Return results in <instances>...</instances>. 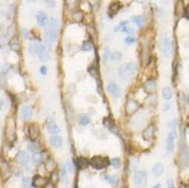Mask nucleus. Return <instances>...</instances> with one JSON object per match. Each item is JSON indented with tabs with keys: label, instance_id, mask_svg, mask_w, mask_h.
I'll use <instances>...</instances> for the list:
<instances>
[{
	"label": "nucleus",
	"instance_id": "58836bf2",
	"mask_svg": "<svg viewBox=\"0 0 189 188\" xmlns=\"http://www.w3.org/2000/svg\"><path fill=\"white\" fill-rule=\"evenodd\" d=\"M111 164H112V165L115 167V168H119L121 166L120 160H119V159H117V158L113 159L112 160H111Z\"/></svg>",
	"mask_w": 189,
	"mask_h": 188
},
{
	"label": "nucleus",
	"instance_id": "79ce46f5",
	"mask_svg": "<svg viewBox=\"0 0 189 188\" xmlns=\"http://www.w3.org/2000/svg\"><path fill=\"white\" fill-rule=\"evenodd\" d=\"M136 42V39L134 38L133 37V36H128V37L125 38V42L127 44H134Z\"/></svg>",
	"mask_w": 189,
	"mask_h": 188
},
{
	"label": "nucleus",
	"instance_id": "72a5a7b5",
	"mask_svg": "<svg viewBox=\"0 0 189 188\" xmlns=\"http://www.w3.org/2000/svg\"><path fill=\"white\" fill-rule=\"evenodd\" d=\"M82 48L84 51H91L93 49V45L90 42H88V41H87V42H85L83 43Z\"/></svg>",
	"mask_w": 189,
	"mask_h": 188
},
{
	"label": "nucleus",
	"instance_id": "5fc2aeb1",
	"mask_svg": "<svg viewBox=\"0 0 189 188\" xmlns=\"http://www.w3.org/2000/svg\"><path fill=\"white\" fill-rule=\"evenodd\" d=\"M188 102H189V96H188Z\"/></svg>",
	"mask_w": 189,
	"mask_h": 188
},
{
	"label": "nucleus",
	"instance_id": "a211bd4d",
	"mask_svg": "<svg viewBox=\"0 0 189 188\" xmlns=\"http://www.w3.org/2000/svg\"><path fill=\"white\" fill-rule=\"evenodd\" d=\"M50 144L55 148H59V147L62 146V138L61 136H57V135H54L51 136L49 138Z\"/></svg>",
	"mask_w": 189,
	"mask_h": 188
},
{
	"label": "nucleus",
	"instance_id": "6ab92c4d",
	"mask_svg": "<svg viewBox=\"0 0 189 188\" xmlns=\"http://www.w3.org/2000/svg\"><path fill=\"white\" fill-rule=\"evenodd\" d=\"M118 73H119L120 78L123 79V80L125 81L128 80L129 78V76H131L129 73V71L126 69L125 65H121V66H119V68H118Z\"/></svg>",
	"mask_w": 189,
	"mask_h": 188
},
{
	"label": "nucleus",
	"instance_id": "49530a36",
	"mask_svg": "<svg viewBox=\"0 0 189 188\" xmlns=\"http://www.w3.org/2000/svg\"><path fill=\"white\" fill-rule=\"evenodd\" d=\"M168 188H175L174 180H173L172 179H168Z\"/></svg>",
	"mask_w": 189,
	"mask_h": 188
},
{
	"label": "nucleus",
	"instance_id": "f3484780",
	"mask_svg": "<svg viewBox=\"0 0 189 188\" xmlns=\"http://www.w3.org/2000/svg\"><path fill=\"white\" fill-rule=\"evenodd\" d=\"M164 172V166L162 163H156L152 167V173L155 177H160Z\"/></svg>",
	"mask_w": 189,
	"mask_h": 188
},
{
	"label": "nucleus",
	"instance_id": "5701e85b",
	"mask_svg": "<svg viewBox=\"0 0 189 188\" xmlns=\"http://www.w3.org/2000/svg\"><path fill=\"white\" fill-rule=\"evenodd\" d=\"M125 67H126V69L128 70V71H129L130 75H131V76L134 75L137 71V65H136L135 63L133 62H128L127 64H125Z\"/></svg>",
	"mask_w": 189,
	"mask_h": 188
},
{
	"label": "nucleus",
	"instance_id": "c03bdc74",
	"mask_svg": "<svg viewBox=\"0 0 189 188\" xmlns=\"http://www.w3.org/2000/svg\"><path fill=\"white\" fill-rule=\"evenodd\" d=\"M176 125H177V121H176V119H173L169 122V124H168V127H169V128H171V130H174L176 128Z\"/></svg>",
	"mask_w": 189,
	"mask_h": 188
},
{
	"label": "nucleus",
	"instance_id": "f257e3e1",
	"mask_svg": "<svg viewBox=\"0 0 189 188\" xmlns=\"http://www.w3.org/2000/svg\"><path fill=\"white\" fill-rule=\"evenodd\" d=\"M60 28V23L58 19L52 18L48 24L45 31V42L48 48H51L53 44L56 40V36Z\"/></svg>",
	"mask_w": 189,
	"mask_h": 188
},
{
	"label": "nucleus",
	"instance_id": "e433bc0d",
	"mask_svg": "<svg viewBox=\"0 0 189 188\" xmlns=\"http://www.w3.org/2000/svg\"><path fill=\"white\" fill-rule=\"evenodd\" d=\"M88 71L93 77H97V75H98V71H97V69L94 66H91L89 67L88 69Z\"/></svg>",
	"mask_w": 189,
	"mask_h": 188
},
{
	"label": "nucleus",
	"instance_id": "2eb2a0df",
	"mask_svg": "<svg viewBox=\"0 0 189 188\" xmlns=\"http://www.w3.org/2000/svg\"><path fill=\"white\" fill-rule=\"evenodd\" d=\"M47 129L49 133L53 135H56L60 132V127L57 125V124L54 121H50L47 124Z\"/></svg>",
	"mask_w": 189,
	"mask_h": 188
},
{
	"label": "nucleus",
	"instance_id": "f704fd0d",
	"mask_svg": "<svg viewBox=\"0 0 189 188\" xmlns=\"http://www.w3.org/2000/svg\"><path fill=\"white\" fill-rule=\"evenodd\" d=\"M111 58L113 61H117V60H120L122 58V54L121 53L118 52V51H115L111 54Z\"/></svg>",
	"mask_w": 189,
	"mask_h": 188
},
{
	"label": "nucleus",
	"instance_id": "4be33fe9",
	"mask_svg": "<svg viewBox=\"0 0 189 188\" xmlns=\"http://www.w3.org/2000/svg\"><path fill=\"white\" fill-rule=\"evenodd\" d=\"M56 167V163L53 159H48L45 164V170L48 172L53 173Z\"/></svg>",
	"mask_w": 189,
	"mask_h": 188
},
{
	"label": "nucleus",
	"instance_id": "603ef678",
	"mask_svg": "<svg viewBox=\"0 0 189 188\" xmlns=\"http://www.w3.org/2000/svg\"><path fill=\"white\" fill-rule=\"evenodd\" d=\"M152 188H161V185H160V184H157V185H154Z\"/></svg>",
	"mask_w": 189,
	"mask_h": 188
},
{
	"label": "nucleus",
	"instance_id": "7c9ffc66",
	"mask_svg": "<svg viewBox=\"0 0 189 188\" xmlns=\"http://www.w3.org/2000/svg\"><path fill=\"white\" fill-rule=\"evenodd\" d=\"M28 149L30 151V152L36 153L37 152V150H39V146L38 144L34 142H30L28 144Z\"/></svg>",
	"mask_w": 189,
	"mask_h": 188
},
{
	"label": "nucleus",
	"instance_id": "09e8293b",
	"mask_svg": "<svg viewBox=\"0 0 189 188\" xmlns=\"http://www.w3.org/2000/svg\"><path fill=\"white\" fill-rule=\"evenodd\" d=\"M10 68L9 65L8 64H4V65L2 66V73H4V71L5 70V72H7V71H8Z\"/></svg>",
	"mask_w": 189,
	"mask_h": 188
},
{
	"label": "nucleus",
	"instance_id": "7ed1b4c3",
	"mask_svg": "<svg viewBox=\"0 0 189 188\" xmlns=\"http://www.w3.org/2000/svg\"><path fill=\"white\" fill-rule=\"evenodd\" d=\"M134 183L137 188H143L148 181V173L145 170L137 171L134 173L133 178Z\"/></svg>",
	"mask_w": 189,
	"mask_h": 188
},
{
	"label": "nucleus",
	"instance_id": "9b49d317",
	"mask_svg": "<svg viewBox=\"0 0 189 188\" xmlns=\"http://www.w3.org/2000/svg\"><path fill=\"white\" fill-rule=\"evenodd\" d=\"M36 22L39 27H45L47 24H48V15L43 11H39L36 15Z\"/></svg>",
	"mask_w": 189,
	"mask_h": 188
},
{
	"label": "nucleus",
	"instance_id": "ddd939ff",
	"mask_svg": "<svg viewBox=\"0 0 189 188\" xmlns=\"http://www.w3.org/2000/svg\"><path fill=\"white\" fill-rule=\"evenodd\" d=\"M20 116L24 120L30 119L33 116V110L28 106H23L20 110Z\"/></svg>",
	"mask_w": 189,
	"mask_h": 188
},
{
	"label": "nucleus",
	"instance_id": "de8ad7c7",
	"mask_svg": "<svg viewBox=\"0 0 189 188\" xmlns=\"http://www.w3.org/2000/svg\"><path fill=\"white\" fill-rule=\"evenodd\" d=\"M40 70V73H42V75H46L47 73H48V69H47V67L45 66H42L41 67H40L39 69Z\"/></svg>",
	"mask_w": 189,
	"mask_h": 188
},
{
	"label": "nucleus",
	"instance_id": "cd10ccee",
	"mask_svg": "<svg viewBox=\"0 0 189 188\" xmlns=\"http://www.w3.org/2000/svg\"><path fill=\"white\" fill-rule=\"evenodd\" d=\"M40 43H39V42H31V43L29 45V52L30 54L34 55V54H37V51L39 49V47Z\"/></svg>",
	"mask_w": 189,
	"mask_h": 188
},
{
	"label": "nucleus",
	"instance_id": "a878e982",
	"mask_svg": "<svg viewBox=\"0 0 189 188\" xmlns=\"http://www.w3.org/2000/svg\"><path fill=\"white\" fill-rule=\"evenodd\" d=\"M90 121V117L87 114H81L80 118H79V124L82 126H85L88 124Z\"/></svg>",
	"mask_w": 189,
	"mask_h": 188
},
{
	"label": "nucleus",
	"instance_id": "ea45409f",
	"mask_svg": "<svg viewBox=\"0 0 189 188\" xmlns=\"http://www.w3.org/2000/svg\"><path fill=\"white\" fill-rule=\"evenodd\" d=\"M45 2L48 8H54L56 7V0H45Z\"/></svg>",
	"mask_w": 189,
	"mask_h": 188
},
{
	"label": "nucleus",
	"instance_id": "aec40b11",
	"mask_svg": "<svg viewBox=\"0 0 189 188\" xmlns=\"http://www.w3.org/2000/svg\"><path fill=\"white\" fill-rule=\"evenodd\" d=\"M89 161L86 158L84 157H80L76 159V166L79 169H85L88 166Z\"/></svg>",
	"mask_w": 189,
	"mask_h": 188
},
{
	"label": "nucleus",
	"instance_id": "473e14b6",
	"mask_svg": "<svg viewBox=\"0 0 189 188\" xmlns=\"http://www.w3.org/2000/svg\"><path fill=\"white\" fill-rule=\"evenodd\" d=\"M119 8H120V4L119 3H115L112 4L110 7V12H111L113 14H115L119 11Z\"/></svg>",
	"mask_w": 189,
	"mask_h": 188
},
{
	"label": "nucleus",
	"instance_id": "423d86ee",
	"mask_svg": "<svg viewBox=\"0 0 189 188\" xmlns=\"http://www.w3.org/2000/svg\"><path fill=\"white\" fill-rule=\"evenodd\" d=\"M48 183L49 181L48 179L39 175H36L34 178L32 185L35 188H44L48 185Z\"/></svg>",
	"mask_w": 189,
	"mask_h": 188
},
{
	"label": "nucleus",
	"instance_id": "412c9836",
	"mask_svg": "<svg viewBox=\"0 0 189 188\" xmlns=\"http://www.w3.org/2000/svg\"><path fill=\"white\" fill-rule=\"evenodd\" d=\"M131 20L134 22V23L139 28H143L145 23V19L143 16H132Z\"/></svg>",
	"mask_w": 189,
	"mask_h": 188
},
{
	"label": "nucleus",
	"instance_id": "4c0bfd02",
	"mask_svg": "<svg viewBox=\"0 0 189 188\" xmlns=\"http://www.w3.org/2000/svg\"><path fill=\"white\" fill-rule=\"evenodd\" d=\"M22 186L23 188H30L29 183H30V179L28 177L23 178L22 181Z\"/></svg>",
	"mask_w": 189,
	"mask_h": 188
},
{
	"label": "nucleus",
	"instance_id": "2f4dec72",
	"mask_svg": "<svg viewBox=\"0 0 189 188\" xmlns=\"http://www.w3.org/2000/svg\"><path fill=\"white\" fill-rule=\"evenodd\" d=\"M11 48L12 50L15 51V52H18V51L19 50V44L17 39H14L11 41Z\"/></svg>",
	"mask_w": 189,
	"mask_h": 188
},
{
	"label": "nucleus",
	"instance_id": "b1692460",
	"mask_svg": "<svg viewBox=\"0 0 189 188\" xmlns=\"http://www.w3.org/2000/svg\"><path fill=\"white\" fill-rule=\"evenodd\" d=\"M162 97L165 100H169L172 98L173 97V91L172 90L168 87H165L162 89Z\"/></svg>",
	"mask_w": 189,
	"mask_h": 188
},
{
	"label": "nucleus",
	"instance_id": "f8f14e48",
	"mask_svg": "<svg viewBox=\"0 0 189 188\" xmlns=\"http://www.w3.org/2000/svg\"><path fill=\"white\" fill-rule=\"evenodd\" d=\"M107 91L112 97L115 98L119 97L121 96V89L113 83H110L107 85Z\"/></svg>",
	"mask_w": 189,
	"mask_h": 188
},
{
	"label": "nucleus",
	"instance_id": "f03ea898",
	"mask_svg": "<svg viewBox=\"0 0 189 188\" xmlns=\"http://www.w3.org/2000/svg\"><path fill=\"white\" fill-rule=\"evenodd\" d=\"M158 48L160 52L164 55L165 56L168 57L171 53V45L170 40L167 35L165 34H161L160 36L159 41H158Z\"/></svg>",
	"mask_w": 189,
	"mask_h": 188
},
{
	"label": "nucleus",
	"instance_id": "4468645a",
	"mask_svg": "<svg viewBox=\"0 0 189 188\" xmlns=\"http://www.w3.org/2000/svg\"><path fill=\"white\" fill-rule=\"evenodd\" d=\"M189 159V149L186 146H184L183 148L181 149L180 153V161L182 163V165L186 166L188 164V161Z\"/></svg>",
	"mask_w": 189,
	"mask_h": 188
},
{
	"label": "nucleus",
	"instance_id": "0eeeda50",
	"mask_svg": "<svg viewBox=\"0 0 189 188\" xmlns=\"http://www.w3.org/2000/svg\"><path fill=\"white\" fill-rule=\"evenodd\" d=\"M176 134L174 131H171L168 133L166 139V151L168 153H172L174 150V141L176 139Z\"/></svg>",
	"mask_w": 189,
	"mask_h": 188
},
{
	"label": "nucleus",
	"instance_id": "8fccbe9b",
	"mask_svg": "<svg viewBox=\"0 0 189 188\" xmlns=\"http://www.w3.org/2000/svg\"><path fill=\"white\" fill-rule=\"evenodd\" d=\"M170 108H171V105H170V104L166 103V104H165V105H164L163 109H162V110H163L164 112H167L168 110L170 109Z\"/></svg>",
	"mask_w": 189,
	"mask_h": 188
},
{
	"label": "nucleus",
	"instance_id": "864d4df0",
	"mask_svg": "<svg viewBox=\"0 0 189 188\" xmlns=\"http://www.w3.org/2000/svg\"><path fill=\"white\" fill-rule=\"evenodd\" d=\"M27 1L29 2V3H34V2H35L36 0H27Z\"/></svg>",
	"mask_w": 189,
	"mask_h": 188
},
{
	"label": "nucleus",
	"instance_id": "1a4fd4ad",
	"mask_svg": "<svg viewBox=\"0 0 189 188\" xmlns=\"http://www.w3.org/2000/svg\"><path fill=\"white\" fill-rule=\"evenodd\" d=\"M154 133H155V127H154V124H149L143 130L142 136H143V139L146 141V142H150V141L153 139Z\"/></svg>",
	"mask_w": 189,
	"mask_h": 188
},
{
	"label": "nucleus",
	"instance_id": "c9c22d12",
	"mask_svg": "<svg viewBox=\"0 0 189 188\" xmlns=\"http://www.w3.org/2000/svg\"><path fill=\"white\" fill-rule=\"evenodd\" d=\"M105 179L108 181V183L111 184V185H115L117 182V178H115L114 176H109V175H106V176H105Z\"/></svg>",
	"mask_w": 189,
	"mask_h": 188
},
{
	"label": "nucleus",
	"instance_id": "dca6fc26",
	"mask_svg": "<svg viewBox=\"0 0 189 188\" xmlns=\"http://www.w3.org/2000/svg\"><path fill=\"white\" fill-rule=\"evenodd\" d=\"M16 159H17V161L18 162L22 164H27L28 161H29V156H28L25 151H19V152L17 153Z\"/></svg>",
	"mask_w": 189,
	"mask_h": 188
},
{
	"label": "nucleus",
	"instance_id": "6e6552de",
	"mask_svg": "<svg viewBox=\"0 0 189 188\" xmlns=\"http://www.w3.org/2000/svg\"><path fill=\"white\" fill-rule=\"evenodd\" d=\"M39 59L43 62H48V60L50 59V55L49 53H48V49L44 44H42L40 43L38 51H37V54Z\"/></svg>",
	"mask_w": 189,
	"mask_h": 188
},
{
	"label": "nucleus",
	"instance_id": "c85d7f7f",
	"mask_svg": "<svg viewBox=\"0 0 189 188\" xmlns=\"http://www.w3.org/2000/svg\"><path fill=\"white\" fill-rule=\"evenodd\" d=\"M42 159H43V157H42V153L38 152L34 153L33 156H32V160H33L34 163H35V164H40L42 161Z\"/></svg>",
	"mask_w": 189,
	"mask_h": 188
},
{
	"label": "nucleus",
	"instance_id": "c756f323",
	"mask_svg": "<svg viewBox=\"0 0 189 188\" xmlns=\"http://www.w3.org/2000/svg\"><path fill=\"white\" fill-rule=\"evenodd\" d=\"M138 166V160L137 159L133 158L131 159V161H130L129 163V168L131 170V172H133V171H134L136 169H137V167Z\"/></svg>",
	"mask_w": 189,
	"mask_h": 188
},
{
	"label": "nucleus",
	"instance_id": "a19ab883",
	"mask_svg": "<svg viewBox=\"0 0 189 188\" xmlns=\"http://www.w3.org/2000/svg\"><path fill=\"white\" fill-rule=\"evenodd\" d=\"M73 17L76 19V21H80L82 19V13L80 11H75Z\"/></svg>",
	"mask_w": 189,
	"mask_h": 188
},
{
	"label": "nucleus",
	"instance_id": "3c124183",
	"mask_svg": "<svg viewBox=\"0 0 189 188\" xmlns=\"http://www.w3.org/2000/svg\"><path fill=\"white\" fill-rule=\"evenodd\" d=\"M184 15H185V16H186V17L189 18V5L188 6V7H186V9H185Z\"/></svg>",
	"mask_w": 189,
	"mask_h": 188
},
{
	"label": "nucleus",
	"instance_id": "a18cd8bd",
	"mask_svg": "<svg viewBox=\"0 0 189 188\" xmlns=\"http://www.w3.org/2000/svg\"><path fill=\"white\" fill-rule=\"evenodd\" d=\"M67 3L70 8H74L77 4V0H67Z\"/></svg>",
	"mask_w": 189,
	"mask_h": 188
},
{
	"label": "nucleus",
	"instance_id": "9d476101",
	"mask_svg": "<svg viewBox=\"0 0 189 188\" xmlns=\"http://www.w3.org/2000/svg\"><path fill=\"white\" fill-rule=\"evenodd\" d=\"M139 104L134 100L129 99L126 102L125 105V111L128 115H132L137 111L138 108H139Z\"/></svg>",
	"mask_w": 189,
	"mask_h": 188
},
{
	"label": "nucleus",
	"instance_id": "37998d69",
	"mask_svg": "<svg viewBox=\"0 0 189 188\" xmlns=\"http://www.w3.org/2000/svg\"><path fill=\"white\" fill-rule=\"evenodd\" d=\"M67 171H68V167L66 164H64L61 168V176H62V179L66 178V175H67Z\"/></svg>",
	"mask_w": 189,
	"mask_h": 188
},
{
	"label": "nucleus",
	"instance_id": "20e7f679",
	"mask_svg": "<svg viewBox=\"0 0 189 188\" xmlns=\"http://www.w3.org/2000/svg\"><path fill=\"white\" fill-rule=\"evenodd\" d=\"M90 164L93 168L97 170H101L105 168L110 164V161L108 158L97 156L93 157L90 161Z\"/></svg>",
	"mask_w": 189,
	"mask_h": 188
},
{
	"label": "nucleus",
	"instance_id": "39448f33",
	"mask_svg": "<svg viewBox=\"0 0 189 188\" xmlns=\"http://www.w3.org/2000/svg\"><path fill=\"white\" fill-rule=\"evenodd\" d=\"M28 133L30 139L31 140L32 142H35L40 135L39 127L37 124H35V123L30 124V125L28 126Z\"/></svg>",
	"mask_w": 189,
	"mask_h": 188
},
{
	"label": "nucleus",
	"instance_id": "bb28decb",
	"mask_svg": "<svg viewBox=\"0 0 189 188\" xmlns=\"http://www.w3.org/2000/svg\"><path fill=\"white\" fill-rule=\"evenodd\" d=\"M111 51H110V49L108 48V47H105L103 50V53H102V60L103 64H106L108 61V59L110 57H111Z\"/></svg>",
	"mask_w": 189,
	"mask_h": 188
},
{
	"label": "nucleus",
	"instance_id": "393cba45",
	"mask_svg": "<svg viewBox=\"0 0 189 188\" xmlns=\"http://www.w3.org/2000/svg\"><path fill=\"white\" fill-rule=\"evenodd\" d=\"M156 87V82L154 79H150L147 81L145 84V91L150 93V92L153 91Z\"/></svg>",
	"mask_w": 189,
	"mask_h": 188
}]
</instances>
